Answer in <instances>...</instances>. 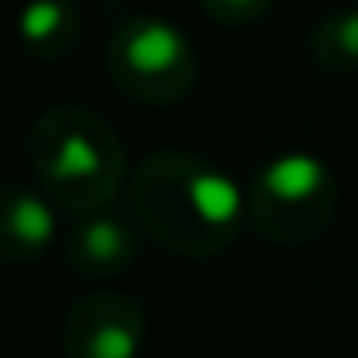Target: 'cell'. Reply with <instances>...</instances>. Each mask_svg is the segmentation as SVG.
<instances>
[{"mask_svg":"<svg viewBox=\"0 0 358 358\" xmlns=\"http://www.w3.org/2000/svg\"><path fill=\"white\" fill-rule=\"evenodd\" d=\"M70 331H81V343H70L78 358H135L139 335L124 320H96V324H78L70 320Z\"/></svg>","mask_w":358,"mask_h":358,"instance_id":"cell-8","label":"cell"},{"mask_svg":"<svg viewBox=\"0 0 358 358\" xmlns=\"http://www.w3.org/2000/svg\"><path fill=\"white\" fill-rule=\"evenodd\" d=\"M312 55L324 70H335V73L358 70V8L331 12L312 31Z\"/></svg>","mask_w":358,"mask_h":358,"instance_id":"cell-6","label":"cell"},{"mask_svg":"<svg viewBox=\"0 0 358 358\" xmlns=\"http://www.w3.org/2000/svg\"><path fill=\"white\" fill-rule=\"evenodd\" d=\"M16 31L35 58H62L81 35V12L73 0H31L20 8Z\"/></svg>","mask_w":358,"mask_h":358,"instance_id":"cell-5","label":"cell"},{"mask_svg":"<svg viewBox=\"0 0 358 358\" xmlns=\"http://www.w3.org/2000/svg\"><path fill=\"white\" fill-rule=\"evenodd\" d=\"M27 155L43 189L70 208H96L120 185V139L89 108H50L27 135Z\"/></svg>","mask_w":358,"mask_h":358,"instance_id":"cell-1","label":"cell"},{"mask_svg":"<svg viewBox=\"0 0 358 358\" xmlns=\"http://www.w3.org/2000/svg\"><path fill=\"white\" fill-rule=\"evenodd\" d=\"M108 73L127 96L147 104H170L196 81V50L181 27L158 16H135L108 39Z\"/></svg>","mask_w":358,"mask_h":358,"instance_id":"cell-2","label":"cell"},{"mask_svg":"<svg viewBox=\"0 0 358 358\" xmlns=\"http://www.w3.org/2000/svg\"><path fill=\"white\" fill-rule=\"evenodd\" d=\"M55 239V212L39 193L0 181V262L35 258Z\"/></svg>","mask_w":358,"mask_h":358,"instance_id":"cell-3","label":"cell"},{"mask_svg":"<svg viewBox=\"0 0 358 358\" xmlns=\"http://www.w3.org/2000/svg\"><path fill=\"white\" fill-rule=\"evenodd\" d=\"M258 196L270 208H312L327 196L324 162L312 155H281L258 173Z\"/></svg>","mask_w":358,"mask_h":358,"instance_id":"cell-4","label":"cell"},{"mask_svg":"<svg viewBox=\"0 0 358 358\" xmlns=\"http://www.w3.org/2000/svg\"><path fill=\"white\" fill-rule=\"evenodd\" d=\"M73 250H78V258L89 266H120L131 255V239H127V227L120 224V220L96 216V220H89V224L78 227Z\"/></svg>","mask_w":358,"mask_h":358,"instance_id":"cell-7","label":"cell"},{"mask_svg":"<svg viewBox=\"0 0 358 358\" xmlns=\"http://www.w3.org/2000/svg\"><path fill=\"white\" fill-rule=\"evenodd\" d=\"M201 4H204V12L224 27H247L273 8V0H201Z\"/></svg>","mask_w":358,"mask_h":358,"instance_id":"cell-9","label":"cell"}]
</instances>
